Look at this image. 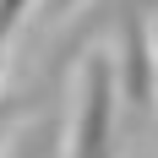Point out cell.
Listing matches in <instances>:
<instances>
[{"instance_id": "cell-2", "label": "cell", "mask_w": 158, "mask_h": 158, "mask_svg": "<svg viewBox=\"0 0 158 158\" xmlns=\"http://www.w3.org/2000/svg\"><path fill=\"white\" fill-rule=\"evenodd\" d=\"M126 98L153 104V49H147L142 22H126Z\"/></svg>"}, {"instance_id": "cell-4", "label": "cell", "mask_w": 158, "mask_h": 158, "mask_svg": "<svg viewBox=\"0 0 158 158\" xmlns=\"http://www.w3.org/2000/svg\"><path fill=\"white\" fill-rule=\"evenodd\" d=\"M27 6H33V0H0V44H6V38H11V27L27 16Z\"/></svg>"}, {"instance_id": "cell-3", "label": "cell", "mask_w": 158, "mask_h": 158, "mask_svg": "<svg viewBox=\"0 0 158 158\" xmlns=\"http://www.w3.org/2000/svg\"><path fill=\"white\" fill-rule=\"evenodd\" d=\"M6 158H55V126H33V131H22V136L6 147Z\"/></svg>"}, {"instance_id": "cell-1", "label": "cell", "mask_w": 158, "mask_h": 158, "mask_svg": "<svg viewBox=\"0 0 158 158\" xmlns=\"http://www.w3.org/2000/svg\"><path fill=\"white\" fill-rule=\"evenodd\" d=\"M114 87H109V60H87L82 77V104L71 126V158H114Z\"/></svg>"}]
</instances>
